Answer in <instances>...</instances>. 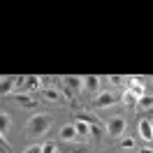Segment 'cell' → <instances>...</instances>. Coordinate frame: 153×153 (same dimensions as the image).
<instances>
[{
    "label": "cell",
    "instance_id": "6da1fadb",
    "mask_svg": "<svg viewBox=\"0 0 153 153\" xmlns=\"http://www.w3.org/2000/svg\"><path fill=\"white\" fill-rule=\"evenodd\" d=\"M49 128H51V116L49 114H35L28 121V125H26V132L30 137H42L44 132H49Z\"/></svg>",
    "mask_w": 153,
    "mask_h": 153
},
{
    "label": "cell",
    "instance_id": "7a4b0ae2",
    "mask_svg": "<svg viewBox=\"0 0 153 153\" xmlns=\"http://www.w3.org/2000/svg\"><path fill=\"white\" fill-rule=\"evenodd\" d=\"M123 132H125V118L123 116H114L111 121H107V134L111 139H118Z\"/></svg>",
    "mask_w": 153,
    "mask_h": 153
},
{
    "label": "cell",
    "instance_id": "3957f363",
    "mask_svg": "<svg viewBox=\"0 0 153 153\" xmlns=\"http://www.w3.org/2000/svg\"><path fill=\"white\" fill-rule=\"evenodd\" d=\"M128 93H132L137 100H142L144 95H146V86H144V79H139V76H130L128 79V88H125Z\"/></svg>",
    "mask_w": 153,
    "mask_h": 153
},
{
    "label": "cell",
    "instance_id": "277c9868",
    "mask_svg": "<svg viewBox=\"0 0 153 153\" xmlns=\"http://www.w3.org/2000/svg\"><path fill=\"white\" fill-rule=\"evenodd\" d=\"M93 105H95L97 109H109V107L118 105V97H116L114 93H97V97L93 100Z\"/></svg>",
    "mask_w": 153,
    "mask_h": 153
},
{
    "label": "cell",
    "instance_id": "5b68a950",
    "mask_svg": "<svg viewBox=\"0 0 153 153\" xmlns=\"http://www.w3.org/2000/svg\"><path fill=\"white\" fill-rule=\"evenodd\" d=\"M139 134H142L144 142H153V121L142 118V121H139Z\"/></svg>",
    "mask_w": 153,
    "mask_h": 153
},
{
    "label": "cell",
    "instance_id": "8992f818",
    "mask_svg": "<svg viewBox=\"0 0 153 153\" xmlns=\"http://www.w3.org/2000/svg\"><path fill=\"white\" fill-rule=\"evenodd\" d=\"M100 84H102V79L95 74H88L84 76V88L86 91H91V93H100Z\"/></svg>",
    "mask_w": 153,
    "mask_h": 153
},
{
    "label": "cell",
    "instance_id": "52a82bcc",
    "mask_svg": "<svg viewBox=\"0 0 153 153\" xmlns=\"http://www.w3.org/2000/svg\"><path fill=\"white\" fill-rule=\"evenodd\" d=\"M42 95H44V100H49V102H60V100H63V93L58 91V86L42 88Z\"/></svg>",
    "mask_w": 153,
    "mask_h": 153
},
{
    "label": "cell",
    "instance_id": "ba28073f",
    "mask_svg": "<svg viewBox=\"0 0 153 153\" xmlns=\"http://www.w3.org/2000/svg\"><path fill=\"white\" fill-rule=\"evenodd\" d=\"M16 88V76H2L0 79V95H7Z\"/></svg>",
    "mask_w": 153,
    "mask_h": 153
},
{
    "label": "cell",
    "instance_id": "9c48e42d",
    "mask_svg": "<svg viewBox=\"0 0 153 153\" xmlns=\"http://www.w3.org/2000/svg\"><path fill=\"white\" fill-rule=\"evenodd\" d=\"M63 84L70 91H81L84 88V76H63Z\"/></svg>",
    "mask_w": 153,
    "mask_h": 153
},
{
    "label": "cell",
    "instance_id": "30bf717a",
    "mask_svg": "<svg viewBox=\"0 0 153 153\" xmlns=\"http://www.w3.org/2000/svg\"><path fill=\"white\" fill-rule=\"evenodd\" d=\"M14 102H16L19 107H26V109H33V107H37V102H35V100H33L30 95H26V93H16V95H14Z\"/></svg>",
    "mask_w": 153,
    "mask_h": 153
},
{
    "label": "cell",
    "instance_id": "8fae6325",
    "mask_svg": "<svg viewBox=\"0 0 153 153\" xmlns=\"http://www.w3.org/2000/svg\"><path fill=\"white\" fill-rule=\"evenodd\" d=\"M76 137H79V134H76L74 123H72V125H63V128H60V139H63V142H74Z\"/></svg>",
    "mask_w": 153,
    "mask_h": 153
},
{
    "label": "cell",
    "instance_id": "7c38bea8",
    "mask_svg": "<svg viewBox=\"0 0 153 153\" xmlns=\"http://www.w3.org/2000/svg\"><path fill=\"white\" fill-rule=\"evenodd\" d=\"M74 128H76V134H79V137H88V134H91V125H88L86 121H79V118H76Z\"/></svg>",
    "mask_w": 153,
    "mask_h": 153
},
{
    "label": "cell",
    "instance_id": "4fadbf2b",
    "mask_svg": "<svg viewBox=\"0 0 153 153\" xmlns=\"http://www.w3.org/2000/svg\"><path fill=\"white\" fill-rule=\"evenodd\" d=\"M10 123H12L10 114H5V111H0V134H5L7 130H10Z\"/></svg>",
    "mask_w": 153,
    "mask_h": 153
},
{
    "label": "cell",
    "instance_id": "5bb4252c",
    "mask_svg": "<svg viewBox=\"0 0 153 153\" xmlns=\"http://www.w3.org/2000/svg\"><path fill=\"white\" fill-rule=\"evenodd\" d=\"M39 84H42V79L39 76H26V91H35V88H39Z\"/></svg>",
    "mask_w": 153,
    "mask_h": 153
},
{
    "label": "cell",
    "instance_id": "9a60e30c",
    "mask_svg": "<svg viewBox=\"0 0 153 153\" xmlns=\"http://www.w3.org/2000/svg\"><path fill=\"white\" fill-rule=\"evenodd\" d=\"M137 109H153V97L151 95H144L142 100H137Z\"/></svg>",
    "mask_w": 153,
    "mask_h": 153
},
{
    "label": "cell",
    "instance_id": "2e32d148",
    "mask_svg": "<svg viewBox=\"0 0 153 153\" xmlns=\"http://www.w3.org/2000/svg\"><path fill=\"white\" fill-rule=\"evenodd\" d=\"M121 100H123V102H125L128 107H134V105H137V97H134L132 93H128V91L123 93V97H121Z\"/></svg>",
    "mask_w": 153,
    "mask_h": 153
},
{
    "label": "cell",
    "instance_id": "e0dca14e",
    "mask_svg": "<svg viewBox=\"0 0 153 153\" xmlns=\"http://www.w3.org/2000/svg\"><path fill=\"white\" fill-rule=\"evenodd\" d=\"M58 151V146L53 142H47V144H42V153H56Z\"/></svg>",
    "mask_w": 153,
    "mask_h": 153
},
{
    "label": "cell",
    "instance_id": "ac0fdd59",
    "mask_svg": "<svg viewBox=\"0 0 153 153\" xmlns=\"http://www.w3.org/2000/svg\"><path fill=\"white\" fill-rule=\"evenodd\" d=\"M118 144H121L123 149H134V139H132V137H123Z\"/></svg>",
    "mask_w": 153,
    "mask_h": 153
},
{
    "label": "cell",
    "instance_id": "d6986e66",
    "mask_svg": "<svg viewBox=\"0 0 153 153\" xmlns=\"http://www.w3.org/2000/svg\"><path fill=\"white\" fill-rule=\"evenodd\" d=\"M109 84H114V86H123V84H125V79H123V76L111 74V76H109Z\"/></svg>",
    "mask_w": 153,
    "mask_h": 153
},
{
    "label": "cell",
    "instance_id": "ffe728a7",
    "mask_svg": "<svg viewBox=\"0 0 153 153\" xmlns=\"http://www.w3.org/2000/svg\"><path fill=\"white\" fill-rule=\"evenodd\" d=\"M23 153H42V144H33V146H28Z\"/></svg>",
    "mask_w": 153,
    "mask_h": 153
},
{
    "label": "cell",
    "instance_id": "44dd1931",
    "mask_svg": "<svg viewBox=\"0 0 153 153\" xmlns=\"http://www.w3.org/2000/svg\"><path fill=\"white\" fill-rule=\"evenodd\" d=\"M91 134H93V137H100V134H102V130H100V125H91Z\"/></svg>",
    "mask_w": 153,
    "mask_h": 153
},
{
    "label": "cell",
    "instance_id": "7402d4cb",
    "mask_svg": "<svg viewBox=\"0 0 153 153\" xmlns=\"http://www.w3.org/2000/svg\"><path fill=\"white\" fill-rule=\"evenodd\" d=\"M67 153H88L86 146H81V149H72V151H67Z\"/></svg>",
    "mask_w": 153,
    "mask_h": 153
},
{
    "label": "cell",
    "instance_id": "603a6c76",
    "mask_svg": "<svg viewBox=\"0 0 153 153\" xmlns=\"http://www.w3.org/2000/svg\"><path fill=\"white\" fill-rule=\"evenodd\" d=\"M0 146H5V149L10 151V146H7V142H5V134H0Z\"/></svg>",
    "mask_w": 153,
    "mask_h": 153
},
{
    "label": "cell",
    "instance_id": "cb8c5ba5",
    "mask_svg": "<svg viewBox=\"0 0 153 153\" xmlns=\"http://www.w3.org/2000/svg\"><path fill=\"white\" fill-rule=\"evenodd\" d=\"M139 153H153V149H142Z\"/></svg>",
    "mask_w": 153,
    "mask_h": 153
},
{
    "label": "cell",
    "instance_id": "d4e9b609",
    "mask_svg": "<svg viewBox=\"0 0 153 153\" xmlns=\"http://www.w3.org/2000/svg\"><path fill=\"white\" fill-rule=\"evenodd\" d=\"M5 151H7V149H5V146H0V153H5Z\"/></svg>",
    "mask_w": 153,
    "mask_h": 153
},
{
    "label": "cell",
    "instance_id": "484cf974",
    "mask_svg": "<svg viewBox=\"0 0 153 153\" xmlns=\"http://www.w3.org/2000/svg\"><path fill=\"white\" fill-rule=\"evenodd\" d=\"M149 114H153V109H149Z\"/></svg>",
    "mask_w": 153,
    "mask_h": 153
},
{
    "label": "cell",
    "instance_id": "4316f807",
    "mask_svg": "<svg viewBox=\"0 0 153 153\" xmlns=\"http://www.w3.org/2000/svg\"><path fill=\"white\" fill-rule=\"evenodd\" d=\"M151 84H153V79H151Z\"/></svg>",
    "mask_w": 153,
    "mask_h": 153
}]
</instances>
